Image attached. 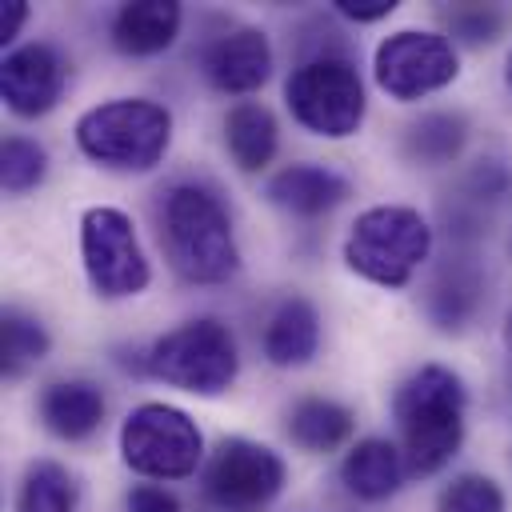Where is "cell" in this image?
<instances>
[{
    "label": "cell",
    "mask_w": 512,
    "mask_h": 512,
    "mask_svg": "<svg viewBox=\"0 0 512 512\" xmlns=\"http://www.w3.org/2000/svg\"><path fill=\"white\" fill-rule=\"evenodd\" d=\"M284 100L300 128L328 136V140L352 136L364 120L360 72L340 52H320V56L296 64L284 84Z\"/></svg>",
    "instance_id": "8992f818"
},
{
    "label": "cell",
    "mask_w": 512,
    "mask_h": 512,
    "mask_svg": "<svg viewBox=\"0 0 512 512\" xmlns=\"http://www.w3.org/2000/svg\"><path fill=\"white\" fill-rule=\"evenodd\" d=\"M180 32V4L172 0H136L120 4L112 16V44L124 56H156Z\"/></svg>",
    "instance_id": "2e32d148"
},
{
    "label": "cell",
    "mask_w": 512,
    "mask_h": 512,
    "mask_svg": "<svg viewBox=\"0 0 512 512\" xmlns=\"http://www.w3.org/2000/svg\"><path fill=\"white\" fill-rule=\"evenodd\" d=\"M120 456L148 480H184L204 460V436L184 408L148 400L124 416Z\"/></svg>",
    "instance_id": "52a82bcc"
},
{
    "label": "cell",
    "mask_w": 512,
    "mask_h": 512,
    "mask_svg": "<svg viewBox=\"0 0 512 512\" xmlns=\"http://www.w3.org/2000/svg\"><path fill=\"white\" fill-rule=\"evenodd\" d=\"M44 356H48L44 324L20 308H4V316H0V368H4V376L16 380L32 364H40Z\"/></svg>",
    "instance_id": "603a6c76"
},
{
    "label": "cell",
    "mask_w": 512,
    "mask_h": 512,
    "mask_svg": "<svg viewBox=\"0 0 512 512\" xmlns=\"http://www.w3.org/2000/svg\"><path fill=\"white\" fill-rule=\"evenodd\" d=\"M376 84L396 100H420L456 80L460 60L448 36L440 32H392L376 48Z\"/></svg>",
    "instance_id": "30bf717a"
},
{
    "label": "cell",
    "mask_w": 512,
    "mask_h": 512,
    "mask_svg": "<svg viewBox=\"0 0 512 512\" xmlns=\"http://www.w3.org/2000/svg\"><path fill=\"white\" fill-rule=\"evenodd\" d=\"M348 180L324 164H292L268 180V200L292 216H324L348 200Z\"/></svg>",
    "instance_id": "4fadbf2b"
},
{
    "label": "cell",
    "mask_w": 512,
    "mask_h": 512,
    "mask_svg": "<svg viewBox=\"0 0 512 512\" xmlns=\"http://www.w3.org/2000/svg\"><path fill=\"white\" fill-rule=\"evenodd\" d=\"M320 348V316L304 296H288L264 328V356L276 368H300Z\"/></svg>",
    "instance_id": "e0dca14e"
},
{
    "label": "cell",
    "mask_w": 512,
    "mask_h": 512,
    "mask_svg": "<svg viewBox=\"0 0 512 512\" xmlns=\"http://www.w3.org/2000/svg\"><path fill=\"white\" fill-rule=\"evenodd\" d=\"M148 372L192 396H220L240 372L236 340L220 320H188L148 348Z\"/></svg>",
    "instance_id": "5b68a950"
},
{
    "label": "cell",
    "mask_w": 512,
    "mask_h": 512,
    "mask_svg": "<svg viewBox=\"0 0 512 512\" xmlns=\"http://www.w3.org/2000/svg\"><path fill=\"white\" fill-rule=\"evenodd\" d=\"M156 236L172 272L188 284H220L236 272L240 252L224 204L200 184H172L156 204Z\"/></svg>",
    "instance_id": "6da1fadb"
},
{
    "label": "cell",
    "mask_w": 512,
    "mask_h": 512,
    "mask_svg": "<svg viewBox=\"0 0 512 512\" xmlns=\"http://www.w3.org/2000/svg\"><path fill=\"white\" fill-rule=\"evenodd\" d=\"M484 304V276L472 256H448L428 288V316L440 332H460Z\"/></svg>",
    "instance_id": "5bb4252c"
},
{
    "label": "cell",
    "mask_w": 512,
    "mask_h": 512,
    "mask_svg": "<svg viewBox=\"0 0 512 512\" xmlns=\"http://www.w3.org/2000/svg\"><path fill=\"white\" fill-rule=\"evenodd\" d=\"M40 420L60 440H88L104 420V392L92 380H56L40 392Z\"/></svg>",
    "instance_id": "9a60e30c"
},
{
    "label": "cell",
    "mask_w": 512,
    "mask_h": 512,
    "mask_svg": "<svg viewBox=\"0 0 512 512\" xmlns=\"http://www.w3.org/2000/svg\"><path fill=\"white\" fill-rule=\"evenodd\" d=\"M468 140V120L460 112H424L420 120H412L404 128V156L412 164H424V168H436V164H448L460 156Z\"/></svg>",
    "instance_id": "44dd1931"
},
{
    "label": "cell",
    "mask_w": 512,
    "mask_h": 512,
    "mask_svg": "<svg viewBox=\"0 0 512 512\" xmlns=\"http://www.w3.org/2000/svg\"><path fill=\"white\" fill-rule=\"evenodd\" d=\"M200 68L216 92L248 96L272 76V44L260 28H232L204 48Z\"/></svg>",
    "instance_id": "7c38bea8"
},
{
    "label": "cell",
    "mask_w": 512,
    "mask_h": 512,
    "mask_svg": "<svg viewBox=\"0 0 512 512\" xmlns=\"http://www.w3.org/2000/svg\"><path fill=\"white\" fill-rule=\"evenodd\" d=\"M68 84V64L52 44H20L0 64V92L16 116H44Z\"/></svg>",
    "instance_id": "8fae6325"
},
{
    "label": "cell",
    "mask_w": 512,
    "mask_h": 512,
    "mask_svg": "<svg viewBox=\"0 0 512 512\" xmlns=\"http://www.w3.org/2000/svg\"><path fill=\"white\" fill-rule=\"evenodd\" d=\"M284 488V460L244 436L220 440L204 468V496L220 512H264Z\"/></svg>",
    "instance_id": "9c48e42d"
},
{
    "label": "cell",
    "mask_w": 512,
    "mask_h": 512,
    "mask_svg": "<svg viewBox=\"0 0 512 512\" xmlns=\"http://www.w3.org/2000/svg\"><path fill=\"white\" fill-rule=\"evenodd\" d=\"M428 248L432 228L416 208L376 204L356 216L344 240V264L380 288H404L428 260Z\"/></svg>",
    "instance_id": "277c9868"
},
{
    "label": "cell",
    "mask_w": 512,
    "mask_h": 512,
    "mask_svg": "<svg viewBox=\"0 0 512 512\" xmlns=\"http://www.w3.org/2000/svg\"><path fill=\"white\" fill-rule=\"evenodd\" d=\"M336 8L352 20H380V16H392V0H336Z\"/></svg>",
    "instance_id": "83f0119b"
},
{
    "label": "cell",
    "mask_w": 512,
    "mask_h": 512,
    "mask_svg": "<svg viewBox=\"0 0 512 512\" xmlns=\"http://www.w3.org/2000/svg\"><path fill=\"white\" fill-rule=\"evenodd\" d=\"M352 420L356 416L344 404L324 400V396H308V400L292 404L284 432L304 452H332V448H340L352 436Z\"/></svg>",
    "instance_id": "ffe728a7"
},
{
    "label": "cell",
    "mask_w": 512,
    "mask_h": 512,
    "mask_svg": "<svg viewBox=\"0 0 512 512\" xmlns=\"http://www.w3.org/2000/svg\"><path fill=\"white\" fill-rule=\"evenodd\" d=\"M16 512H76V480L56 460H32L16 488Z\"/></svg>",
    "instance_id": "7402d4cb"
},
{
    "label": "cell",
    "mask_w": 512,
    "mask_h": 512,
    "mask_svg": "<svg viewBox=\"0 0 512 512\" xmlns=\"http://www.w3.org/2000/svg\"><path fill=\"white\" fill-rule=\"evenodd\" d=\"M508 344H512V316H508Z\"/></svg>",
    "instance_id": "4dcf8cb0"
},
{
    "label": "cell",
    "mask_w": 512,
    "mask_h": 512,
    "mask_svg": "<svg viewBox=\"0 0 512 512\" xmlns=\"http://www.w3.org/2000/svg\"><path fill=\"white\" fill-rule=\"evenodd\" d=\"M44 176H48V152L28 136H8L4 148H0V184H4V192L20 196V192L36 188Z\"/></svg>",
    "instance_id": "cb8c5ba5"
},
{
    "label": "cell",
    "mask_w": 512,
    "mask_h": 512,
    "mask_svg": "<svg viewBox=\"0 0 512 512\" xmlns=\"http://www.w3.org/2000/svg\"><path fill=\"white\" fill-rule=\"evenodd\" d=\"M80 256L88 284L104 300H124L148 288V260L132 220L120 208H88L80 220Z\"/></svg>",
    "instance_id": "ba28073f"
},
{
    "label": "cell",
    "mask_w": 512,
    "mask_h": 512,
    "mask_svg": "<svg viewBox=\"0 0 512 512\" xmlns=\"http://www.w3.org/2000/svg\"><path fill=\"white\" fill-rule=\"evenodd\" d=\"M400 456L412 476L440 472L464 440V384L444 364L416 368L392 396Z\"/></svg>",
    "instance_id": "7a4b0ae2"
},
{
    "label": "cell",
    "mask_w": 512,
    "mask_h": 512,
    "mask_svg": "<svg viewBox=\"0 0 512 512\" xmlns=\"http://www.w3.org/2000/svg\"><path fill=\"white\" fill-rule=\"evenodd\" d=\"M124 508L128 512H180V500L160 484H136L124 496Z\"/></svg>",
    "instance_id": "4316f807"
},
{
    "label": "cell",
    "mask_w": 512,
    "mask_h": 512,
    "mask_svg": "<svg viewBox=\"0 0 512 512\" xmlns=\"http://www.w3.org/2000/svg\"><path fill=\"white\" fill-rule=\"evenodd\" d=\"M444 24H448V32H452L456 40H464V44H492V40L504 32L508 12L496 8V4H452V8L444 12Z\"/></svg>",
    "instance_id": "484cf974"
},
{
    "label": "cell",
    "mask_w": 512,
    "mask_h": 512,
    "mask_svg": "<svg viewBox=\"0 0 512 512\" xmlns=\"http://www.w3.org/2000/svg\"><path fill=\"white\" fill-rule=\"evenodd\" d=\"M24 16H28V4H24V0H8V4L0 8V40H4V44H8V40H16V32H20Z\"/></svg>",
    "instance_id": "f1b7e54d"
},
{
    "label": "cell",
    "mask_w": 512,
    "mask_h": 512,
    "mask_svg": "<svg viewBox=\"0 0 512 512\" xmlns=\"http://www.w3.org/2000/svg\"><path fill=\"white\" fill-rule=\"evenodd\" d=\"M504 76H508V88H512V56H508V68H504Z\"/></svg>",
    "instance_id": "f546056e"
},
{
    "label": "cell",
    "mask_w": 512,
    "mask_h": 512,
    "mask_svg": "<svg viewBox=\"0 0 512 512\" xmlns=\"http://www.w3.org/2000/svg\"><path fill=\"white\" fill-rule=\"evenodd\" d=\"M172 140L168 108L152 100H108L76 120V144L88 160L112 172H148L160 164Z\"/></svg>",
    "instance_id": "3957f363"
},
{
    "label": "cell",
    "mask_w": 512,
    "mask_h": 512,
    "mask_svg": "<svg viewBox=\"0 0 512 512\" xmlns=\"http://www.w3.org/2000/svg\"><path fill=\"white\" fill-rule=\"evenodd\" d=\"M436 512H504V492L492 476H456L436 496Z\"/></svg>",
    "instance_id": "d4e9b609"
},
{
    "label": "cell",
    "mask_w": 512,
    "mask_h": 512,
    "mask_svg": "<svg viewBox=\"0 0 512 512\" xmlns=\"http://www.w3.org/2000/svg\"><path fill=\"white\" fill-rule=\"evenodd\" d=\"M404 472L408 468H404L400 448L380 440V436H368V440L352 444L348 456L340 460V480L360 500H388L400 488Z\"/></svg>",
    "instance_id": "ac0fdd59"
},
{
    "label": "cell",
    "mask_w": 512,
    "mask_h": 512,
    "mask_svg": "<svg viewBox=\"0 0 512 512\" xmlns=\"http://www.w3.org/2000/svg\"><path fill=\"white\" fill-rule=\"evenodd\" d=\"M276 116L256 104V100H240L228 108L224 116V148L228 156L244 168V172H260L272 164L276 156Z\"/></svg>",
    "instance_id": "d6986e66"
}]
</instances>
